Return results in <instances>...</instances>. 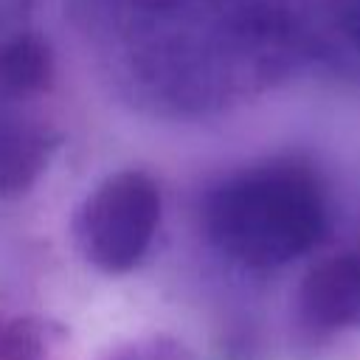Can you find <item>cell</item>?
<instances>
[{
	"mask_svg": "<svg viewBox=\"0 0 360 360\" xmlns=\"http://www.w3.org/2000/svg\"><path fill=\"white\" fill-rule=\"evenodd\" d=\"M298 312L315 329L360 326V253H338L318 262L301 281Z\"/></svg>",
	"mask_w": 360,
	"mask_h": 360,
	"instance_id": "cell-3",
	"label": "cell"
},
{
	"mask_svg": "<svg viewBox=\"0 0 360 360\" xmlns=\"http://www.w3.org/2000/svg\"><path fill=\"white\" fill-rule=\"evenodd\" d=\"M53 56L48 42L34 34H17L0 45V84L14 93H37L51 84Z\"/></svg>",
	"mask_w": 360,
	"mask_h": 360,
	"instance_id": "cell-4",
	"label": "cell"
},
{
	"mask_svg": "<svg viewBox=\"0 0 360 360\" xmlns=\"http://www.w3.org/2000/svg\"><path fill=\"white\" fill-rule=\"evenodd\" d=\"M160 217L163 200L155 177L141 169H124L104 177L84 197L73 219V239L93 267L121 276L143 262Z\"/></svg>",
	"mask_w": 360,
	"mask_h": 360,
	"instance_id": "cell-2",
	"label": "cell"
},
{
	"mask_svg": "<svg viewBox=\"0 0 360 360\" xmlns=\"http://www.w3.org/2000/svg\"><path fill=\"white\" fill-rule=\"evenodd\" d=\"M107 360H152L149 357V352H146V343H132V346H121V349H115Z\"/></svg>",
	"mask_w": 360,
	"mask_h": 360,
	"instance_id": "cell-7",
	"label": "cell"
},
{
	"mask_svg": "<svg viewBox=\"0 0 360 360\" xmlns=\"http://www.w3.org/2000/svg\"><path fill=\"white\" fill-rule=\"evenodd\" d=\"M45 143L39 138H17L0 155V188H22L39 172L45 160Z\"/></svg>",
	"mask_w": 360,
	"mask_h": 360,
	"instance_id": "cell-6",
	"label": "cell"
},
{
	"mask_svg": "<svg viewBox=\"0 0 360 360\" xmlns=\"http://www.w3.org/2000/svg\"><path fill=\"white\" fill-rule=\"evenodd\" d=\"M45 326L34 318H0V360H42Z\"/></svg>",
	"mask_w": 360,
	"mask_h": 360,
	"instance_id": "cell-5",
	"label": "cell"
},
{
	"mask_svg": "<svg viewBox=\"0 0 360 360\" xmlns=\"http://www.w3.org/2000/svg\"><path fill=\"white\" fill-rule=\"evenodd\" d=\"M208 239L248 267H281L309 253L326 233V197L315 174L295 163L245 169L205 197Z\"/></svg>",
	"mask_w": 360,
	"mask_h": 360,
	"instance_id": "cell-1",
	"label": "cell"
}]
</instances>
